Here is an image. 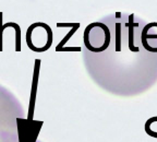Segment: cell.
<instances>
[{
	"instance_id": "277c9868",
	"label": "cell",
	"mask_w": 157,
	"mask_h": 142,
	"mask_svg": "<svg viewBox=\"0 0 157 142\" xmlns=\"http://www.w3.org/2000/svg\"><path fill=\"white\" fill-rule=\"evenodd\" d=\"M26 45L35 53H44L52 45L54 34L52 27L44 22H35L29 26L25 35Z\"/></svg>"
},
{
	"instance_id": "3957f363",
	"label": "cell",
	"mask_w": 157,
	"mask_h": 142,
	"mask_svg": "<svg viewBox=\"0 0 157 142\" xmlns=\"http://www.w3.org/2000/svg\"><path fill=\"white\" fill-rule=\"evenodd\" d=\"M22 105L5 89L0 90V130H19L17 120L24 119Z\"/></svg>"
},
{
	"instance_id": "5b68a950",
	"label": "cell",
	"mask_w": 157,
	"mask_h": 142,
	"mask_svg": "<svg viewBox=\"0 0 157 142\" xmlns=\"http://www.w3.org/2000/svg\"><path fill=\"white\" fill-rule=\"evenodd\" d=\"M0 142H22L19 130H0ZM34 142H43L36 139Z\"/></svg>"
},
{
	"instance_id": "6da1fadb",
	"label": "cell",
	"mask_w": 157,
	"mask_h": 142,
	"mask_svg": "<svg viewBox=\"0 0 157 142\" xmlns=\"http://www.w3.org/2000/svg\"><path fill=\"white\" fill-rule=\"evenodd\" d=\"M111 30V42L105 52L92 54L84 49L88 73L106 91L133 96L157 81V54L143 47L141 33L144 20L134 13L116 12L103 19Z\"/></svg>"
},
{
	"instance_id": "8992f818",
	"label": "cell",
	"mask_w": 157,
	"mask_h": 142,
	"mask_svg": "<svg viewBox=\"0 0 157 142\" xmlns=\"http://www.w3.org/2000/svg\"><path fill=\"white\" fill-rule=\"evenodd\" d=\"M2 11H0V52H2V34L5 29H8L10 27L9 23H6V24H2Z\"/></svg>"
},
{
	"instance_id": "7a4b0ae2",
	"label": "cell",
	"mask_w": 157,
	"mask_h": 142,
	"mask_svg": "<svg viewBox=\"0 0 157 142\" xmlns=\"http://www.w3.org/2000/svg\"><path fill=\"white\" fill-rule=\"evenodd\" d=\"M111 42V30L109 25L101 20L88 24L84 30V48L92 54L105 52Z\"/></svg>"
},
{
	"instance_id": "52a82bcc",
	"label": "cell",
	"mask_w": 157,
	"mask_h": 142,
	"mask_svg": "<svg viewBox=\"0 0 157 142\" xmlns=\"http://www.w3.org/2000/svg\"><path fill=\"white\" fill-rule=\"evenodd\" d=\"M144 130H145V132H146L148 136H151V137H153V138H156V139H157V132H156V131H153V130H151V126L144 125Z\"/></svg>"
}]
</instances>
